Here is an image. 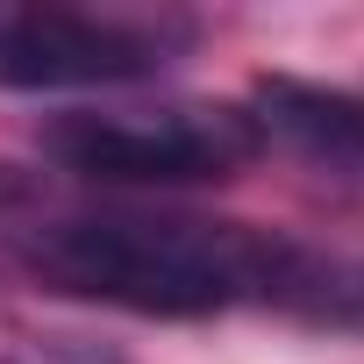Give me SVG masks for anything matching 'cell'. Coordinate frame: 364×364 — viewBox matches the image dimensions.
Returning <instances> with one entry per match:
<instances>
[{
  "label": "cell",
  "instance_id": "6da1fadb",
  "mask_svg": "<svg viewBox=\"0 0 364 364\" xmlns=\"http://www.w3.org/2000/svg\"><path fill=\"white\" fill-rule=\"evenodd\" d=\"M15 257L50 293L157 321H200L229 307H300L314 264V250L293 236L215 215H157V208L36 222L15 236Z\"/></svg>",
  "mask_w": 364,
  "mask_h": 364
},
{
  "label": "cell",
  "instance_id": "7a4b0ae2",
  "mask_svg": "<svg viewBox=\"0 0 364 364\" xmlns=\"http://www.w3.org/2000/svg\"><path fill=\"white\" fill-rule=\"evenodd\" d=\"M43 157L93 186H222L264 136L243 107L171 100V107H65L43 122Z\"/></svg>",
  "mask_w": 364,
  "mask_h": 364
},
{
  "label": "cell",
  "instance_id": "3957f363",
  "mask_svg": "<svg viewBox=\"0 0 364 364\" xmlns=\"http://www.w3.org/2000/svg\"><path fill=\"white\" fill-rule=\"evenodd\" d=\"M200 43L178 8H72V0H0V93H107L157 79Z\"/></svg>",
  "mask_w": 364,
  "mask_h": 364
},
{
  "label": "cell",
  "instance_id": "277c9868",
  "mask_svg": "<svg viewBox=\"0 0 364 364\" xmlns=\"http://www.w3.org/2000/svg\"><path fill=\"white\" fill-rule=\"evenodd\" d=\"M243 114L257 122L264 143L293 150L300 164L336 171V178H364V93L357 86H321V79L272 72V79L250 86Z\"/></svg>",
  "mask_w": 364,
  "mask_h": 364
},
{
  "label": "cell",
  "instance_id": "5b68a950",
  "mask_svg": "<svg viewBox=\"0 0 364 364\" xmlns=\"http://www.w3.org/2000/svg\"><path fill=\"white\" fill-rule=\"evenodd\" d=\"M15 200H22V178H15L8 164H0V208H15Z\"/></svg>",
  "mask_w": 364,
  "mask_h": 364
}]
</instances>
